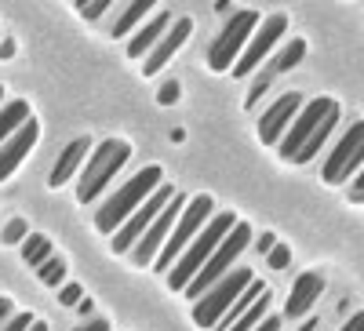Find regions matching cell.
<instances>
[{
    "label": "cell",
    "instance_id": "obj_1",
    "mask_svg": "<svg viewBox=\"0 0 364 331\" xmlns=\"http://www.w3.org/2000/svg\"><path fill=\"white\" fill-rule=\"evenodd\" d=\"M164 186V171L157 168V164H149V168H142L139 175H132L124 186H120L99 212H95V226H99V233H117L120 226H124L139 207L154 197L157 190Z\"/></svg>",
    "mask_w": 364,
    "mask_h": 331
},
{
    "label": "cell",
    "instance_id": "obj_2",
    "mask_svg": "<svg viewBox=\"0 0 364 331\" xmlns=\"http://www.w3.org/2000/svg\"><path fill=\"white\" fill-rule=\"evenodd\" d=\"M233 226H237V219L230 215V212H219V215H211L208 219V226L197 233V240L182 251V259L168 269V288L171 291H186L190 288V281L200 273V269L208 266V259L219 251V244L233 233Z\"/></svg>",
    "mask_w": 364,
    "mask_h": 331
},
{
    "label": "cell",
    "instance_id": "obj_3",
    "mask_svg": "<svg viewBox=\"0 0 364 331\" xmlns=\"http://www.w3.org/2000/svg\"><path fill=\"white\" fill-rule=\"evenodd\" d=\"M255 29H259V11H252V8L233 11L226 18V26L219 29V37L208 48V70L211 73H230L237 66V58L245 55V48L252 44Z\"/></svg>",
    "mask_w": 364,
    "mask_h": 331
},
{
    "label": "cell",
    "instance_id": "obj_4",
    "mask_svg": "<svg viewBox=\"0 0 364 331\" xmlns=\"http://www.w3.org/2000/svg\"><path fill=\"white\" fill-rule=\"evenodd\" d=\"M132 157V146L128 142H120V139H106L95 153H91L84 175H80V183H77V200L80 204H91V200H99L102 190L113 183V175L128 164Z\"/></svg>",
    "mask_w": 364,
    "mask_h": 331
},
{
    "label": "cell",
    "instance_id": "obj_5",
    "mask_svg": "<svg viewBox=\"0 0 364 331\" xmlns=\"http://www.w3.org/2000/svg\"><path fill=\"white\" fill-rule=\"evenodd\" d=\"M255 281V273L248 266H233L230 273L211 288L208 295H200L197 298V306H193V320L200 324V327H219V320L230 313V306L237 303L240 295L248 291V284Z\"/></svg>",
    "mask_w": 364,
    "mask_h": 331
},
{
    "label": "cell",
    "instance_id": "obj_6",
    "mask_svg": "<svg viewBox=\"0 0 364 331\" xmlns=\"http://www.w3.org/2000/svg\"><path fill=\"white\" fill-rule=\"evenodd\" d=\"M248 237H252L248 222H237V226H233V233H230V237L223 240V244H219V251L208 259V266H204L200 273L190 281L186 295H190V298H200V295H208L211 288H215V284L230 273V269H233V262L240 259V251L248 248Z\"/></svg>",
    "mask_w": 364,
    "mask_h": 331
},
{
    "label": "cell",
    "instance_id": "obj_7",
    "mask_svg": "<svg viewBox=\"0 0 364 331\" xmlns=\"http://www.w3.org/2000/svg\"><path fill=\"white\" fill-rule=\"evenodd\" d=\"M208 219H211V197H193L190 200V207L178 215V222H175V229H171V237H168V244L161 248V255H157V269H171L175 262H178V255L186 251V244H193L197 240V233L208 226Z\"/></svg>",
    "mask_w": 364,
    "mask_h": 331
},
{
    "label": "cell",
    "instance_id": "obj_8",
    "mask_svg": "<svg viewBox=\"0 0 364 331\" xmlns=\"http://www.w3.org/2000/svg\"><path fill=\"white\" fill-rule=\"evenodd\" d=\"M331 113H339V106L336 102H331V99H310L306 102V109H302L299 116H295V124L288 128V135L281 139V157L284 161H299V153H302V149H306V142L317 135V128L324 124V120L331 116Z\"/></svg>",
    "mask_w": 364,
    "mask_h": 331
},
{
    "label": "cell",
    "instance_id": "obj_9",
    "mask_svg": "<svg viewBox=\"0 0 364 331\" xmlns=\"http://www.w3.org/2000/svg\"><path fill=\"white\" fill-rule=\"evenodd\" d=\"M360 168H364V120H357V124L336 142L331 157L324 161L321 178L328 186H339V183H346L350 175H357Z\"/></svg>",
    "mask_w": 364,
    "mask_h": 331
},
{
    "label": "cell",
    "instance_id": "obj_10",
    "mask_svg": "<svg viewBox=\"0 0 364 331\" xmlns=\"http://www.w3.org/2000/svg\"><path fill=\"white\" fill-rule=\"evenodd\" d=\"M171 197H175V190L164 183V186H161L154 197H149V200L139 207V212H135L124 226H120V229L113 233V251H117V255H128V251L139 244V240H142V233H146L149 226H154V219L168 207V200H171Z\"/></svg>",
    "mask_w": 364,
    "mask_h": 331
},
{
    "label": "cell",
    "instance_id": "obj_11",
    "mask_svg": "<svg viewBox=\"0 0 364 331\" xmlns=\"http://www.w3.org/2000/svg\"><path fill=\"white\" fill-rule=\"evenodd\" d=\"M182 204H190V200H182V197L175 193V197L168 200V207L154 219V226L142 233V240L132 248V262H135V266H154V262H157L161 248L168 244V237H171V229H175V222H178V215H182Z\"/></svg>",
    "mask_w": 364,
    "mask_h": 331
},
{
    "label": "cell",
    "instance_id": "obj_12",
    "mask_svg": "<svg viewBox=\"0 0 364 331\" xmlns=\"http://www.w3.org/2000/svg\"><path fill=\"white\" fill-rule=\"evenodd\" d=\"M284 29H288V18H284L281 11H277V15H269L266 22H259L252 44L245 48V55L237 58V66H233L230 73H233V77H248L252 70H259V66H262V58H269L273 44H277V40L284 37Z\"/></svg>",
    "mask_w": 364,
    "mask_h": 331
},
{
    "label": "cell",
    "instance_id": "obj_13",
    "mask_svg": "<svg viewBox=\"0 0 364 331\" xmlns=\"http://www.w3.org/2000/svg\"><path fill=\"white\" fill-rule=\"evenodd\" d=\"M302 113V99L299 95H281L262 116H259V139L266 146H281V139L288 135V128L295 124V116Z\"/></svg>",
    "mask_w": 364,
    "mask_h": 331
},
{
    "label": "cell",
    "instance_id": "obj_14",
    "mask_svg": "<svg viewBox=\"0 0 364 331\" xmlns=\"http://www.w3.org/2000/svg\"><path fill=\"white\" fill-rule=\"evenodd\" d=\"M302 55H306V40H291L284 51H277V55H269V63H266V70L259 73V80H255V87L248 92V99H245V106L252 109L262 95H266V87H269V80L273 77H281V73H288V70H295L299 63H302Z\"/></svg>",
    "mask_w": 364,
    "mask_h": 331
},
{
    "label": "cell",
    "instance_id": "obj_15",
    "mask_svg": "<svg viewBox=\"0 0 364 331\" xmlns=\"http://www.w3.org/2000/svg\"><path fill=\"white\" fill-rule=\"evenodd\" d=\"M37 135H41V128H37V120L29 116L15 135H11L4 146H0V183H8V178L15 175V168L26 161V153L37 146Z\"/></svg>",
    "mask_w": 364,
    "mask_h": 331
},
{
    "label": "cell",
    "instance_id": "obj_16",
    "mask_svg": "<svg viewBox=\"0 0 364 331\" xmlns=\"http://www.w3.org/2000/svg\"><path fill=\"white\" fill-rule=\"evenodd\" d=\"M190 33H193V22H190V18H175V22H171V29L161 37V44L146 55L142 73H146V77H157V73H161V66H168V63H171V55L182 48V40H186Z\"/></svg>",
    "mask_w": 364,
    "mask_h": 331
},
{
    "label": "cell",
    "instance_id": "obj_17",
    "mask_svg": "<svg viewBox=\"0 0 364 331\" xmlns=\"http://www.w3.org/2000/svg\"><path fill=\"white\" fill-rule=\"evenodd\" d=\"M87 149H91V139H73V142L63 149V157L55 161V168H51V175H48V186H51V190H63L70 178L80 171Z\"/></svg>",
    "mask_w": 364,
    "mask_h": 331
},
{
    "label": "cell",
    "instance_id": "obj_18",
    "mask_svg": "<svg viewBox=\"0 0 364 331\" xmlns=\"http://www.w3.org/2000/svg\"><path fill=\"white\" fill-rule=\"evenodd\" d=\"M324 291V281L321 273H302L295 284H291V295H288V303H284V313L288 317H306L314 310V303L321 298Z\"/></svg>",
    "mask_w": 364,
    "mask_h": 331
},
{
    "label": "cell",
    "instance_id": "obj_19",
    "mask_svg": "<svg viewBox=\"0 0 364 331\" xmlns=\"http://www.w3.org/2000/svg\"><path fill=\"white\" fill-rule=\"evenodd\" d=\"M171 29V15L168 11H154V18H149L146 26H139V33L132 37V44H128V58H142V55H149L157 44H161V37Z\"/></svg>",
    "mask_w": 364,
    "mask_h": 331
},
{
    "label": "cell",
    "instance_id": "obj_20",
    "mask_svg": "<svg viewBox=\"0 0 364 331\" xmlns=\"http://www.w3.org/2000/svg\"><path fill=\"white\" fill-rule=\"evenodd\" d=\"M142 15H154V0H135V4H124L117 15V22L109 26V37L120 40V37H128L132 29L142 22Z\"/></svg>",
    "mask_w": 364,
    "mask_h": 331
},
{
    "label": "cell",
    "instance_id": "obj_21",
    "mask_svg": "<svg viewBox=\"0 0 364 331\" xmlns=\"http://www.w3.org/2000/svg\"><path fill=\"white\" fill-rule=\"evenodd\" d=\"M29 120V102H22V99H15V102H4L0 106V146H4L22 124Z\"/></svg>",
    "mask_w": 364,
    "mask_h": 331
},
{
    "label": "cell",
    "instance_id": "obj_22",
    "mask_svg": "<svg viewBox=\"0 0 364 331\" xmlns=\"http://www.w3.org/2000/svg\"><path fill=\"white\" fill-rule=\"evenodd\" d=\"M51 259V240L44 237V233H29L26 240H22V262H29V266H44Z\"/></svg>",
    "mask_w": 364,
    "mask_h": 331
},
{
    "label": "cell",
    "instance_id": "obj_23",
    "mask_svg": "<svg viewBox=\"0 0 364 331\" xmlns=\"http://www.w3.org/2000/svg\"><path fill=\"white\" fill-rule=\"evenodd\" d=\"M336 120H339V113H331V116L324 120V124L317 128V135H314V139L306 142V149H302V153H299V161H295V164H306V161H314V157L321 153V146L328 142V135H331V128H336Z\"/></svg>",
    "mask_w": 364,
    "mask_h": 331
},
{
    "label": "cell",
    "instance_id": "obj_24",
    "mask_svg": "<svg viewBox=\"0 0 364 331\" xmlns=\"http://www.w3.org/2000/svg\"><path fill=\"white\" fill-rule=\"evenodd\" d=\"M266 317H269V291H266V295L259 298V303H255V306H252L245 317H240V320H237L230 331H255V327H259Z\"/></svg>",
    "mask_w": 364,
    "mask_h": 331
},
{
    "label": "cell",
    "instance_id": "obj_25",
    "mask_svg": "<svg viewBox=\"0 0 364 331\" xmlns=\"http://www.w3.org/2000/svg\"><path fill=\"white\" fill-rule=\"evenodd\" d=\"M37 277H41L48 288H66V262L51 255L44 266H37Z\"/></svg>",
    "mask_w": 364,
    "mask_h": 331
},
{
    "label": "cell",
    "instance_id": "obj_26",
    "mask_svg": "<svg viewBox=\"0 0 364 331\" xmlns=\"http://www.w3.org/2000/svg\"><path fill=\"white\" fill-rule=\"evenodd\" d=\"M77 11L87 18V22H95L109 11V0H77Z\"/></svg>",
    "mask_w": 364,
    "mask_h": 331
},
{
    "label": "cell",
    "instance_id": "obj_27",
    "mask_svg": "<svg viewBox=\"0 0 364 331\" xmlns=\"http://www.w3.org/2000/svg\"><path fill=\"white\" fill-rule=\"evenodd\" d=\"M29 233H26V222L22 219H11L8 226H4V244H22Z\"/></svg>",
    "mask_w": 364,
    "mask_h": 331
},
{
    "label": "cell",
    "instance_id": "obj_28",
    "mask_svg": "<svg viewBox=\"0 0 364 331\" xmlns=\"http://www.w3.org/2000/svg\"><path fill=\"white\" fill-rule=\"evenodd\" d=\"M157 102H161V106H175V102H178V84H175V80H168V84L157 87Z\"/></svg>",
    "mask_w": 364,
    "mask_h": 331
},
{
    "label": "cell",
    "instance_id": "obj_29",
    "mask_svg": "<svg viewBox=\"0 0 364 331\" xmlns=\"http://www.w3.org/2000/svg\"><path fill=\"white\" fill-rule=\"evenodd\" d=\"M266 262H269V266H273V269H284V266H288V262H291V251H288V248H284V244H277V248H273V251H269V255H266Z\"/></svg>",
    "mask_w": 364,
    "mask_h": 331
},
{
    "label": "cell",
    "instance_id": "obj_30",
    "mask_svg": "<svg viewBox=\"0 0 364 331\" xmlns=\"http://www.w3.org/2000/svg\"><path fill=\"white\" fill-rule=\"evenodd\" d=\"M33 320H37V317H29V313H15L0 331H29V327H33Z\"/></svg>",
    "mask_w": 364,
    "mask_h": 331
},
{
    "label": "cell",
    "instance_id": "obj_31",
    "mask_svg": "<svg viewBox=\"0 0 364 331\" xmlns=\"http://www.w3.org/2000/svg\"><path fill=\"white\" fill-rule=\"evenodd\" d=\"M58 303H63V306H80V288L77 284H66L63 291H58Z\"/></svg>",
    "mask_w": 364,
    "mask_h": 331
},
{
    "label": "cell",
    "instance_id": "obj_32",
    "mask_svg": "<svg viewBox=\"0 0 364 331\" xmlns=\"http://www.w3.org/2000/svg\"><path fill=\"white\" fill-rule=\"evenodd\" d=\"M73 331H109V320H87V324H80Z\"/></svg>",
    "mask_w": 364,
    "mask_h": 331
},
{
    "label": "cell",
    "instance_id": "obj_33",
    "mask_svg": "<svg viewBox=\"0 0 364 331\" xmlns=\"http://www.w3.org/2000/svg\"><path fill=\"white\" fill-rule=\"evenodd\" d=\"M273 248H277V240H273V233H262V237H259V251H262V255H269Z\"/></svg>",
    "mask_w": 364,
    "mask_h": 331
},
{
    "label": "cell",
    "instance_id": "obj_34",
    "mask_svg": "<svg viewBox=\"0 0 364 331\" xmlns=\"http://www.w3.org/2000/svg\"><path fill=\"white\" fill-rule=\"evenodd\" d=\"M343 331H364V313H357V317H350V320L343 324Z\"/></svg>",
    "mask_w": 364,
    "mask_h": 331
},
{
    "label": "cell",
    "instance_id": "obj_35",
    "mask_svg": "<svg viewBox=\"0 0 364 331\" xmlns=\"http://www.w3.org/2000/svg\"><path fill=\"white\" fill-rule=\"evenodd\" d=\"M11 320V303H8V298H0V327H4Z\"/></svg>",
    "mask_w": 364,
    "mask_h": 331
},
{
    "label": "cell",
    "instance_id": "obj_36",
    "mask_svg": "<svg viewBox=\"0 0 364 331\" xmlns=\"http://www.w3.org/2000/svg\"><path fill=\"white\" fill-rule=\"evenodd\" d=\"M277 327H281V320H277V317H266V320H262L255 331H277Z\"/></svg>",
    "mask_w": 364,
    "mask_h": 331
},
{
    "label": "cell",
    "instance_id": "obj_37",
    "mask_svg": "<svg viewBox=\"0 0 364 331\" xmlns=\"http://www.w3.org/2000/svg\"><path fill=\"white\" fill-rule=\"evenodd\" d=\"M353 197H357V200H364V171L353 178Z\"/></svg>",
    "mask_w": 364,
    "mask_h": 331
},
{
    "label": "cell",
    "instance_id": "obj_38",
    "mask_svg": "<svg viewBox=\"0 0 364 331\" xmlns=\"http://www.w3.org/2000/svg\"><path fill=\"white\" fill-rule=\"evenodd\" d=\"M15 55V40H0V58H11Z\"/></svg>",
    "mask_w": 364,
    "mask_h": 331
},
{
    "label": "cell",
    "instance_id": "obj_39",
    "mask_svg": "<svg viewBox=\"0 0 364 331\" xmlns=\"http://www.w3.org/2000/svg\"><path fill=\"white\" fill-rule=\"evenodd\" d=\"M299 331H317V320H306V324H302Z\"/></svg>",
    "mask_w": 364,
    "mask_h": 331
},
{
    "label": "cell",
    "instance_id": "obj_40",
    "mask_svg": "<svg viewBox=\"0 0 364 331\" xmlns=\"http://www.w3.org/2000/svg\"><path fill=\"white\" fill-rule=\"evenodd\" d=\"M29 331H48V324L44 320H33V327H29Z\"/></svg>",
    "mask_w": 364,
    "mask_h": 331
},
{
    "label": "cell",
    "instance_id": "obj_41",
    "mask_svg": "<svg viewBox=\"0 0 364 331\" xmlns=\"http://www.w3.org/2000/svg\"><path fill=\"white\" fill-rule=\"evenodd\" d=\"M0 102H4V87H0Z\"/></svg>",
    "mask_w": 364,
    "mask_h": 331
}]
</instances>
